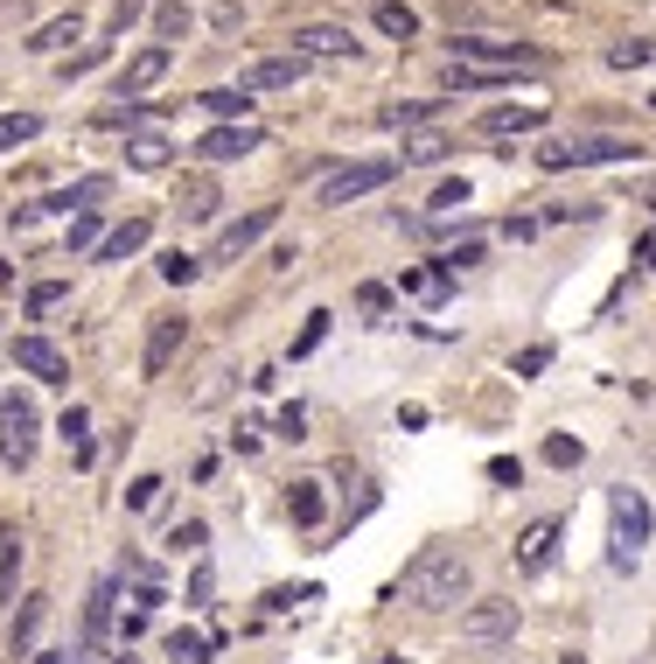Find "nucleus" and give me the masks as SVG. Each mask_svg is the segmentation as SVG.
Returning a JSON list of instances; mask_svg holds the SVG:
<instances>
[{
  "label": "nucleus",
  "instance_id": "f257e3e1",
  "mask_svg": "<svg viewBox=\"0 0 656 664\" xmlns=\"http://www.w3.org/2000/svg\"><path fill=\"white\" fill-rule=\"evenodd\" d=\"M398 601L405 609H427V616L461 609V601H468V560L448 553V545H427V553L398 574Z\"/></svg>",
  "mask_w": 656,
  "mask_h": 664
},
{
  "label": "nucleus",
  "instance_id": "f03ea898",
  "mask_svg": "<svg viewBox=\"0 0 656 664\" xmlns=\"http://www.w3.org/2000/svg\"><path fill=\"white\" fill-rule=\"evenodd\" d=\"M608 518H614V539H608V560L614 566H635V553L649 545V497L629 483L608 489Z\"/></svg>",
  "mask_w": 656,
  "mask_h": 664
},
{
  "label": "nucleus",
  "instance_id": "7ed1b4c3",
  "mask_svg": "<svg viewBox=\"0 0 656 664\" xmlns=\"http://www.w3.org/2000/svg\"><path fill=\"white\" fill-rule=\"evenodd\" d=\"M635 140H622V133H580V140H552L545 155H538V168H608V161H629Z\"/></svg>",
  "mask_w": 656,
  "mask_h": 664
},
{
  "label": "nucleus",
  "instance_id": "20e7f679",
  "mask_svg": "<svg viewBox=\"0 0 656 664\" xmlns=\"http://www.w3.org/2000/svg\"><path fill=\"white\" fill-rule=\"evenodd\" d=\"M35 441H43L35 398H29V392H8V398H0V462H8V469H29V462H35Z\"/></svg>",
  "mask_w": 656,
  "mask_h": 664
},
{
  "label": "nucleus",
  "instance_id": "39448f33",
  "mask_svg": "<svg viewBox=\"0 0 656 664\" xmlns=\"http://www.w3.org/2000/svg\"><path fill=\"white\" fill-rule=\"evenodd\" d=\"M454 64H475V70H545V49L531 43H496V35H454Z\"/></svg>",
  "mask_w": 656,
  "mask_h": 664
},
{
  "label": "nucleus",
  "instance_id": "423d86ee",
  "mask_svg": "<svg viewBox=\"0 0 656 664\" xmlns=\"http://www.w3.org/2000/svg\"><path fill=\"white\" fill-rule=\"evenodd\" d=\"M398 176V161H350V168H336V176L321 182V203L328 211H342V203H357V196H371V189H384Z\"/></svg>",
  "mask_w": 656,
  "mask_h": 664
},
{
  "label": "nucleus",
  "instance_id": "0eeeda50",
  "mask_svg": "<svg viewBox=\"0 0 656 664\" xmlns=\"http://www.w3.org/2000/svg\"><path fill=\"white\" fill-rule=\"evenodd\" d=\"M461 637L482 643V651H496V643L517 637V601H475L468 616H461Z\"/></svg>",
  "mask_w": 656,
  "mask_h": 664
},
{
  "label": "nucleus",
  "instance_id": "6e6552de",
  "mask_svg": "<svg viewBox=\"0 0 656 664\" xmlns=\"http://www.w3.org/2000/svg\"><path fill=\"white\" fill-rule=\"evenodd\" d=\"M273 224H280V211H245L238 224H224V232H217V245H210V259H217V266L245 259V252H252V245H259L265 232H273Z\"/></svg>",
  "mask_w": 656,
  "mask_h": 664
},
{
  "label": "nucleus",
  "instance_id": "1a4fd4ad",
  "mask_svg": "<svg viewBox=\"0 0 656 664\" xmlns=\"http://www.w3.org/2000/svg\"><path fill=\"white\" fill-rule=\"evenodd\" d=\"M105 196H112V182L105 176H84V182L56 189V196H43V203H29V211H14V224H35L43 211H91V203H105Z\"/></svg>",
  "mask_w": 656,
  "mask_h": 664
},
{
  "label": "nucleus",
  "instance_id": "9d476101",
  "mask_svg": "<svg viewBox=\"0 0 656 664\" xmlns=\"http://www.w3.org/2000/svg\"><path fill=\"white\" fill-rule=\"evenodd\" d=\"M294 56L307 64V56H357V35L350 29H336V22H294Z\"/></svg>",
  "mask_w": 656,
  "mask_h": 664
},
{
  "label": "nucleus",
  "instance_id": "9b49d317",
  "mask_svg": "<svg viewBox=\"0 0 656 664\" xmlns=\"http://www.w3.org/2000/svg\"><path fill=\"white\" fill-rule=\"evenodd\" d=\"M182 336H189V315H154V329H147V350H140V371H147V378H161L168 364H176Z\"/></svg>",
  "mask_w": 656,
  "mask_h": 664
},
{
  "label": "nucleus",
  "instance_id": "f8f14e48",
  "mask_svg": "<svg viewBox=\"0 0 656 664\" xmlns=\"http://www.w3.org/2000/svg\"><path fill=\"white\" fill-rule=\"evenodd\" d=\"M538 126H545V105H489L475 120L482 140H517V133H538Z\"/></svg>",
  "mask_w": 656,
  "mask_h": 664
},
{
  "label": "nucleus",
  "instance_id": "ddd939ff",
  "mask_svg": "<svg viewBox=\"0 0 656 664\" xmlns=\"http://www.w3.org/2000/svg\"><path fill=\"white\" fill-rule=\"evenodd\" d=\"M14 364H22L29 378H43V385H64V378H70L64 350H56L49 336H14Z\"/></svg>",
  "mask_w": 656,
  "mask_h": 664
},
{
  "label": "nucleus",
  "instance_id": "4468645a",
  "mask_svg": "<svg viewBox=\"0 0 656 664\" xmlns=\"http://www.w3.org/2000/svg\"><path fill=\"white\" fill-rule=\"evenodd\" d=\"M168 64H176V49H161V43H147L140 56H126V70H120V99H140L147 85H161V78H168Z\"/></svg>",
  "mask_w": 656,
  "mask_h": 664
},
{
  "label": "nucleus",
  "instance_id": "2eb2a0df",
  "mask_svg": "<svg viewBox=\"0 0 656 664\" xmlns=\"http://www.w3.org/2000/svg\"><path fill=\"white\" fill-rule=\"evenodd\" d=\"M259 140L265 133L245 120V126H217V133H203V155L210 161H245V155H259Z\"/></svg>",
  "mask_w": 656,
  "mask_h": 664
},
{
  "label": "nucleus",
  "instance_id": "dca6fc26",
  "mask_svg": "<svg viewBox=\"0 0 656 664\" xmlns=\"http://www.w3.org/2000/svg\"><path fill=\"white\" fill-rule=\"evenodd\" d=\"M301 70H307V64H301L294 49H286V56H259V64L245 70L238 85H245V91H280V85H301Z\"/></svg>",
  "mask_w": 656,
  "mask_h": 664
},
{
  "label": "nucleus",
  "instance_id": "f3484780",
  "mask_svg": "<svg viewBox=\"0 0 656 664\" xmlns=\"http://www.w3.org/2000/svg\"><path fill=\"white\" fill-rule=\"evenodd\" d=\"M552 545H558V518H538L524 539H517V566H524V574H545V566H552Z\"/></svg>",
  "mask_w": 656,
  "mask_h": 664
},
{
  "label": "nucleus",
  "instance_id": "a211bd4d",
  "mask_svg": "<svg viewBox=\"0 0 656 664\" xmlns=\"http://www.w3.org/2000/svg\"><path fill=\"white\" fill-rule=\"evenodd\" d=\"M203 112H210V120H224V126H245V120H252V91H245V85H217V91H203Z\"/></svg>",
  "mask_w": 656,
  "mask_h": 664
},
{
  "label": "nucleus",
  "instance_id": "6ab92c4d",
  "mask_svg": "<svg viewBox=\"0 0 656 664\" xmlns=\"http://www.w3.org/2000/svg\"><path fill=\"white\" fill-rule=\"evenodd\" d=\"M77 35H84V14L70 8V14H56V22H43V29H35V35H29V49H35V56H56V49H70Z\"/></svg>",
  "mask_w": 656,
  "mask_h": 664
},
{
  "label": "nucleus",
  "instance_id": "aec40b11",
  "mask_svg": "<svg viewBox=\"0 0 656 664\" xmlns=\"http://www.w3.org/2000/svg\"><path fill=\"white\" fill-rule=\"evenodd\" d=\"M147 238H154V224H147V217H126L120 232H105V238H99V259H133Z\"/></svg>",
  "mask_w": 656,
  "mask_h": 664
},
{
  "label": "nucleus",
  "instance_id": "412c9836",
  "mask_svg": "<svg viewBox=\"0 0 656 664\" xmlns=\"http://www.w3.org/2000/svg\"><path fill=\"white\" fill-rule=\"evenodd\" d=\"M371 22H377L384 35H392V43H412V35H419V14L405 8V0H377V8H371Z\"/></svg>",
  "mask_w": 656,
  "mask_h": 664
},
{
  "label": "nucleus",
  "instance_id": "4be33fe9",
  "mask_svg": "<svg viewBox=\"0 0 656 664\" xmlns=\"http://www.w3.org/2000/svg\"><path fill=\"white\" fill-rule=\"evenodd\" d=\"M105 630H112V581L91 587V609H84V637H91V643H105Z\"/></svg>",
  "mask_w": 656,
  "mask_h": 664
},
{
  "label": "nucleus",
  "instance_id": "5701e85b",
  "mask_svg": "<svg viewBox=\"0 0 656 664\" xmlns=\"http://www.w3.org/2000/svg\"><path fill=\"white\" fill-rule=\"evenodd\" d=\"M454 147L440 140V133H412V140H405V168H433V161H448Z\"/></svg>",
  "mask_w": 656,
  "mask_h": 664
},
{
  "label": "nucleus",
  "instance_id": "b1692460",
  "mask_svg": "<svg viewBox=\"0 0 656 664\" xmlns=\"http://www.w3.org/2000/svg\"><path fill=\"white\" fill-rule=\"evenodd\" d=\"M608 64H614V70H643V64H656V35H635V43H614V49H608Z\"/></svg>",
  "mask_w": 656,
  "mask_h": 664
},
{
  "label": "nucleus",
  "instance_id": "393cba45",
  "mask_svg": "<svg viewBox=\"0 0 656 664\" xmlns=\"http://www.w3.org/2000/svg\"><path fill=\"white\" fill-rule=\"evenodd\" d=\"M286 510H294V525H321V483H294V497H286Z\"/></svg>",
  "mask_w": 656,
  "mask_h": 664
},
{
  "label": "nucleus",
  "instance_id": "a878e982",
  "mask_svg": "<svg viewBox=\"0 0 656 664\" xmlns=\"http://www.w3.org/2000/svg\"><path fill=\"white\" fill-rule=\"evenodd\" d=\"M154 29H161V49H176V35H189V0H161Z\"/></svg>",
  "mask_w": 656,
  "mask_h": 664
},
{
  "label": "nucleus",
  "instance_id": "bb28decb",
  "mask_svg": "<svg viewBox=\"0 0 656 664\" xmlns=\"http://www.w3.org/2000/svg\"><path fill=\"white\" fill-rule=\"evenodd\" d=\"M182 203H189L182 217H196V224H203V217H217V182H203V176H196V182H182Z\"/></svg>",
  "mask_w": 656,
  "mask_h": 664
},
{
  "label": "nucleus",
  "instance_id": "cd10ccee",
  "mask_svg": "<svg viewBox=\"0 0 656 664\" xmlns=\"http://www.w3.org/2000/svg\"><path fill=\"white\" fill-rule=\"evenodd\" d=\"M126 161L140 168V176H161V168H168V140H154V133H147V140L126 147Z\"/></svg>",
  "mask_w": 656,
  "mask_h": 664
},
{
  "label": "nucleus",
  "instance_id": "c85d7f7f",
  "mask_svg": "<svg viewBox=\"0 0 656 664\" xmlns=\"http://www.w3.org/2000/svg\"><path fill=\"white\" fill-rule=\"evenodd\" d=\"M35 133H43L35 112H8V120H0V155H8V147H22V140H35Z\"/></svg>",
  "mask_w": 656,
  "mask_h": 664
},
{
  "label": "nucleus",
  "instance_id": "c756f323",
  "mask_svg": "<svg viewBox=\"0 0 656 664\" xmlns=\"http://www.w3.org/2000/svg\"><path fill=\"white\" fill-rule=\"evenodd\" d=\"M64 441L77 448V462H91V413H84V406L64 413Z\"/></svg>",
  "mask_w": 656,
  "mask_h": 664
},
{
  "label": "nucleus",
  "instance_id": "7c9ffc66",
  "mask_svg": "<svg viewBox=\"0 0 656 664\" xmlns=\"http://www.w3.org/2000/svg\"><path fill=\"white\" fill-rule=\"evenodd\" d=\"M168 664H210V643L176 630V637H168Z\"/></svg>",
  "mask_w": 656,
  "mask_h": 664
},
{
  "label": "nucleus",
  "instance_id": "2f4dec72",
  "mask_svg": "<svg viewBox=\"0 0 656 664\" xmlns=\"http://www.w3.org/2000/svg\"><path fill=\"white\" fill-rule=\"evenodd\" d=\"M64 280H43V288H29V315H56V308H64Z\"/></svg>",
  "mask_w": 656,
  "mask_h": 664
},
{
  "label": "nucleus",
  "instance_id": "473e14b6",
  "mask_svg": "<svg viewBox=\"0 0 656 664\" xmlns=\"http://www.w3.org/2000/svg\"><path fill=\"white\" fill-rule=\"evenodd\" d=\"M405 288H412L419 301H448V288H454V280H448V273H405Z\"/></svg>",
  "mask_w": 656,
  "mask_h": 664
},
{
  "label": "nucleus",
  "instance_id": "72a5a7b5",
  "mask_svg": "<svg viewBox=\"0 0 656 664\" xmlns=\"http://www.w3.org/2000/svg\"><path fill=\"white\" fill-rule=\"evenodd\" d=\"M580 454H587V448L566 441V434H552V441H545V462H552V469H580Z\"/></svg>",
  "mask_w": 656,
  "mask_h": 664
},
{
  "label": "nucleus",
  "instance_id": "f704fd0d",
  "mask_svg": "<svg viewBox=\"0 0 656 664\" xmlns=\"http://www.w3.org/2000/svg\"><path fill=\"white\" fill-rule=\"evenodd\" d=\"M14 566H22V539H14V531H0V595L14 587Z\"/></svg>",
  "mask_w": 656,
  "mask_h": 664
},
{
  "label": "nucleus",
  "instance_id": "c9c22d12",
  "mask_svg": "<svg viewBox=\"0 0 656 664\" xmlns=\"http://www.w3.org/2000/svg\"><path fill=\"white\" fill-rule=\"evenodd\" d=\"M196 273H203V259H189V252H168L161 259V280H176V288H189Z\"/></svg>",
  "mask_w": 656,
  "mask_h": 664
},
{
  "label": "nucleus",
  "instance_id": "e433bc0d",
  "mask_svg": "<svg viewBox=\"0 0 656 664\" xmlns=\"http://www.w3.org/2000/svg\"><path fill=\"white\" fill-rule=\"evenodd\" d=\"M99 238H105V232H99V217H91V211L70 224V252H99Z\"/></svg>",
  "mask_w": 656,
  "mask_h": 664
},
{
  "label": "nucleus",
  "instance_id": "4c0bfd02",
  "mask_svg": "<svg viewBox=\"0 0 656 664\" xmlns=\"http://www.w3.org/2000/svg\"><path fill=\"white\" fill-rule=\"evenodd\" d=\"M433 112H440V99H419V105H392L384 120L392 126H419V120H433Z\"/></svg>",
  "mask_w": 656,
  "mask_h": 664
},
{
  "label": "nucleus",
  "instance_id": "58836bf2",
  "mask_svg": "<svg viewBox=\"0 0 656 664\" xmlns=\"http://www.w3.org/2000/svg\"><path fill=\"white\" fill-rule=\"evenodd\" d=\"M154 497H161V476H133L126 483V510H147Z\"/></svg>",
  "mask_w": 656,
  "mask_h": 664
},
{
  "label": "nucleus",
  "instance_id": "ea45409f",
  "mask_svg": "<svg viewBox=\"0 0 656 664\" xmlns=\"http://www.w3.org/2000/svg\"><path fill=\"white\" fill-rule=\"evenodd\" d=\"M454 203H468V176H448L433 189V211H454Z\"/></svg>",
  "mask_w": 656,
  "mask_h": 664
},
{
  "label": "nucleus",
  "instance_id": "a19ab883",
  "mask_svg": "<svg viewBox=\"0 0 656 664\" xmlns=\"http://www.w3.org/2000/svg\"><path fill=\"white\" fill-rule=\"evenodd\" d=\"M328 322H336V315H307V329L294 336V357H307V350L321 344V336H328Z\"/></svg>",
  "mask_w": 656,
  "mask_h": 664
},
{
  "label": "nucleus",
  "instance_id": "79ce46f5",
  "mask_svg": "<svg viewBox=\"0 0 656 664\" xmlns=\"http://www.w3.org/2000/svg\"><path fill=\"white\" fill-rule=\"evenodd\" d=\"M489 483H524V462H517V454H496V462H489Z\"/></svg>",
  "mask_w": 656,
  "mask_h": 664
},
{
  "label": "nucleus",
  "instance_id": "37998d69",
  "mask_svg": "<svg viewBox=\"0 0 656 664\" xmlns=\"http://www.w3.org/2000/svg\"><path fill=\"white\" fill-rule=\"evenodd\" d=\"M545 364H552V350H545V344H531L524 357H517V378H538V371H545Z\"/></svg>",
  "mask_w": 656,
  "mask_h": 664
},
{
  "label": "nucleus",
  "instance_id": "c03bdc74",
  "mask_svg": "<svg viewBox=\"0 0 656 664\" xmlns=\"http://www.w3.org/2000/svg\"><path fill=\"white\" fill-rule=\"evenodd\" d=\"M35 622H43V601L29 595V609H22V622H14V643H29V637H35Z\"/></svg>",
  "mask_w": 656,
  "mask_h": 664
},
{
  "label": "nucleus",
  "instance_id": "a18cd8bd",
  "mask_svg": "<svg viewBox=\"0 0 656 664\" xmlns=\"http://www.w3.org/2000/svg\"><path fill=\"white\" fill-rule=\"evenodd\" d=\"M168 545H182V553H196V545H203V525H196V518H189V525H176V539H168Z\"/></svg>",
  "mask_w": 656,
  "mask_h": 664
},
{
  "label": "nucleus",
  "instance_id": "49530a36",
  "mask_svg": "<svg viewBox=\"0 0 656 664\" xmlns=\"http://www.w3.org/2000/svg\"><path fill=\"white\" fill-rule=\"evenodd\" d=\"M133 22H140V0H120V8H112V29H120V35H126Z\"/></svg>",
  "mask_w": 656,
  "mask_h": 664
},
{
  "label": "nucleus",
  "instance_id": "de8ad7c7",
  "mask_svg": "<svg viewBox=\"0 0 656 664\" xmlns=\"http://www.w3.org/2000/svg\"><path fill=\"white\" fill-rule=\"evenodd\" d=\"M301 427H307V413H301V406H286V413H280V434H286V441H301Z\"/></svg>",
  "mask_w": 656,
  "mask_h": 664
},
{
  "label": "nucleus",
  "instance_id": "09e8293b",
  "mask_svg": "<svg viewBox=\"0 0 656 664\" xmlns=\"http://www.w3.org/2000/svg\"><path fill=\"white\" fill-rule=\"evenodd\" d=\"M643 266H656V238H643Z\"/></svg>",
  "mask_w": 656,
  "mask_h": 664
},
{
  "label": "nucleus",
  "instance_id": "8fccbe9b",
  "mask_svg": "<svg viewBox=\"0 0 656 664\" xmlns=\"http://www.w3.org/2000/svg\"><path fill=\"white\" fill-rule=\"evenodd\" d=\"M112 664H140V657H126V651H120V657H112Z\"/></svg>",
  "mask_w": 656,
  "mask_h": 664
},
{
  "label": "nucleus",
  "instance_id": "3c124183",
  "mask_svg": "<svg viewBox=\"0 0 656 664\" xmlns=\"http://www.w3.org/2000/svg\"><path fill=\"white\" fill-rule=\"evenodd\" d=\"M392 664H398V657H392Z\"/></svg>",
  "mask_w": 656,
  "mask_h": 664
}]
</instances>
